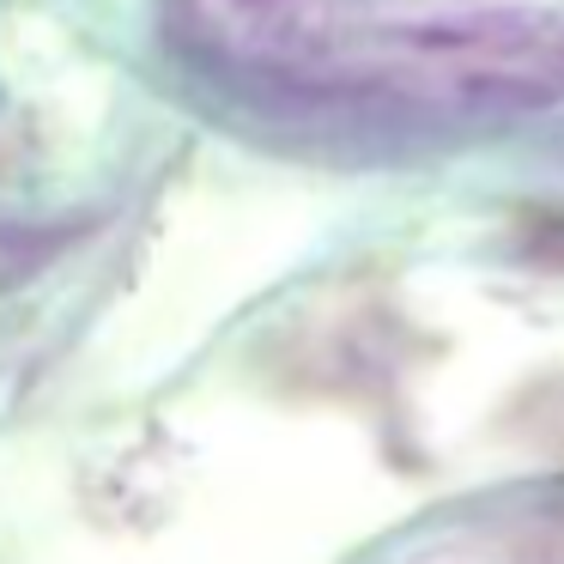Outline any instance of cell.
I'll use <instances>...</instances> for the list:
<instances>
[{"mask_svg":"<svg viewBox=\"0 0 564 564\" xmlns=\"http://www.w3.org/2000/svg\"><path fill=\"white\" fill-rule=\"evenodd\" d=\"M164 37L219 91L285 122L564 128V0H176Z\"/></svg>","mask_w":564,"mask_h":564,"instance_id":"obj_1","label":"cell"}]
</instances>
